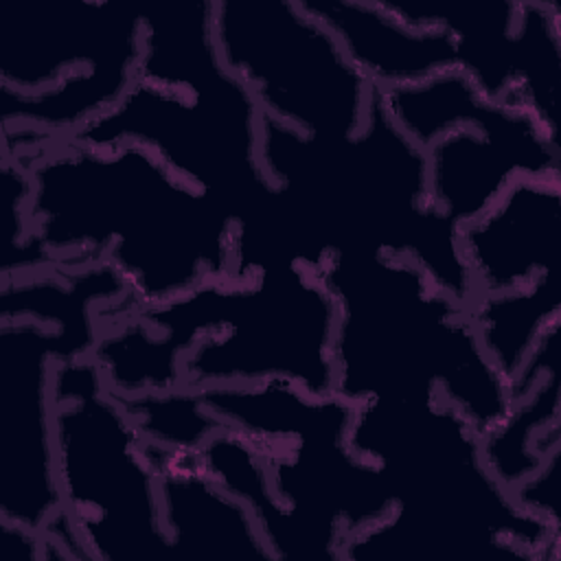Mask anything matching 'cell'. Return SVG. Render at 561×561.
<instances>
[{
    "mask_svg": "<svg viewBox=\"0 0 561 561\" xmlns=\"http://www.w3.org/2000/svg\"><path fill=\"white\" fill-rule=\"evenodd\" d=\"M121 399L145 438L164 449L199 451L206 438L221 425L204 408L199 390L188 386Z\"/></svg>",
    "mask_w": 561,
    "mask_h": 561,
    "instance_id": "d6986e66",
    "label": "cell"
},
{
    "mask_svg": "<svg viewBox=\"0 0 561 561\" xmlns=\"http://www.w3.org/2000/svg\"><path fill=\"white\" fill-rule=\"evenodd\" d=\"M213 28L263 118L329 140L366 125L377 90L302 0H215Z\"/></svg>",
    "mask_w": 561,
    "mask_h": 561,
    "instance_id": "9c48e42d",
    "label": "cell"
},
{
    "mask_svg": "<svg viewBox=\"0 0 561 561\" xmlns=\"http://www.w3.org/2000/svg\"><path fill=\"white\" fill-rule=\"evenodd\" d=\"M0 535L7 559H37L46 561V543L42 533L0 517Z\"/></svg>",
    "mask_w": 561,
    "mask_h": 561,
    "instance_id": "44dd1931",
    "label": "cell"
},
{
    "mask_svg": "<svg viewBox=\"0 0 561 561\" xmlns=\"http://www.w3.org/2000/svg\"><path fill=\"white\" fill-rule=\"evenodd\" d=\"M335 35L375 90L425 81L458 68L454 39L440 28L412 26L381 0H302Z\"/></svg>",
    "mask_w": 561,
    "mask_h": 561,
    "instance_id": "9a60e30c",
    "label": "cell"
},
{
    "mask_svg": "<svg viewBox=\"0 0 561 561\" xmlns=\"http://www.w3.org/2000/svg\"><path fill=\"white\" fill-rule=\"evenodd\" d=\"M337 309L309 265L226 276L219 324L182 359V386H252L283 379L311 394L335 392Z\"/></svg>",
    "mask_w": 561,
    "mask_h": 561,
    "instance_id": "30bf717a",
    "label": "cell"
},
{
    "mask_svg": "<svg viewBox=\"0 0 561 561\" xmlns=\"http://www.w3.org/2000/svg\"><path fill=\"white\" fill-rule=\"evenodd\" d=\"M85 357L57 329L0 320V517L42 535L70 524L55 469V368Z\"/></svg>",
    "mask_w": 561,
    "mask_h": 561,
    "instance_id": "8fae6325",
    "label": "cell"
},
{
    "mask_svg": "<svg viewBox=\"0 0 561 561\" xmlns=\"http://www.w3.org/2000/svg\"><path fill=\"white\" fill-rule=\"evenodd\" d=\"M511 493L526 513L541 519L552 535L561 537V447L533 476L513 486Z\"/></svg>",
    "mask_w": 561,
    "mask_h": 561,
    "instance_id": "ffe728a7",
    "label": "cell"
},
{
    "mask_svg": "<svg viewBox=\"0 0 561 561\" xmlns=\"http://www.w3.org/2000/svg\"><path fill=\"white\" fill-rule=\"evenodd\" d=\"M561 324H554L511 379V408L482 434V454L495 478L513 489L561 447Z\"/></svg>",
    "mask_w": 561,
    "mask_h": 561,
    "instance_id": "2e32d148",
    "label": "cell"
},
{
    "mask_svg": "<svg viewBox=\"0 0 561 561\" xmlns=\"http://www.w3.org/2000/svg\"><path fill=\"white\" fill-rule=\"evenodd\" d=\"M53 401L57 486L88 561L171 557L151 443L92 357L57 364Z\"/></svg>",
    "mask_w": 561,
    "mask_h": 561,
    "instance_id": "52a82bcc",
    "label": "cell"
},
{
    "mask_svg": "<svg viewBox=\"0 0 561 561\" xmlns=\"http://www.w3.org/2000/svg\"><path fill=\"white\" fill-rule=\"evenodd\" d=\"M142 9L114 0H18L0 15L2 151L66 140L136 83Z\"/></svg>",
    "mask_w": 561,
    "mask_h": 561,
    "instance_id": "8992f818",
    "label": "cell"
},
{
    "mask_svg": "<svg viewBox=\"0 0 561 561\" xmlns=\"http://www.w3.org/2000/svg\"><path fill=\"white\" fill-rule=\"evenodd\" d=\"M261 162L329 254L346 248L397 254L460 302L471 300L458 228L427 197L425 151L386 116L377 96L366 125L342 140L263 118Z\"/></svg>",
    "mask_w": 561,
    "mask_h": 561,
    "instance_id": "277c9868",
    "label": "cell"
},
{
    "mask_svg": "<svg viewBox=\"0 0 561 561\" xmlns=\"http://www.w3.org/2000/svg\"><path fill=\"white\" fill-rule=\"evenodd\" d=\"M473 296L526 287L561 270V175H522L458 228ZM471 296V298H473Z\"/></svg>",
    "mask_w": 561,
    "mask_h": 561,
    "instance_id": "4fadbf2b",
    "label": "cell"
},
{
    "mask_svg": "<svg viewBox=\"0 0 561 561\" xmlns=\"http://www.w3.org/2000/svg\"><path fill=\"white\" fill-rule=\"evenodd\" d=\"M199 397L221 423L199 458L250 511L274 561H342L344 541L392 511L383 471L348 443L355 403L344 397L283 379Z\"/></svg>",
    "mask_w": 561,
    "mask_h": 561,
    "instance_id": "7a4b0ae2",
    "label": "cell"
},
{
    "mask_svg": "<svg viewBox=\"0 0 561 561\" xmlns=\"http://www.w3.org/2000/svg\"><path fill=\"white\" fill-rule=\"evenodd\" d=\"M320 274L337 309L335 394L355 405L440 397L480 434L502 423L511 383L484 351L467 302L381 250H335Z\"/></svg>",
    "mask_w": 561,
    "mask_h": 561,
    "instance_id": "3957f363",
    "label": "cell"
},
{
    "mask_svg": "<svg viewBox=\"0 0 561 561\" xmlns=\"http://www.w3.org/2000/svg\"><path fill=\"white\" fill-rule=\"evenodd\" d=\"M151 449L171 557L274 561L250 511L206 471L199 451Z\"/></svg>",
    "mask_w": 561,
    "mask_h": 561,
    "instance_id": "5bb4252c",
    "label": "cell"
},
{
    "mask_svg": "<svg viewBox=\"0 0 561 561\" xmlns=\"http://www.w3.org/2000/svg\"><path fill=\"white\" fill-rule=\"evenodd\" d=\"M348 443L383 471L394 511L449 546L473 559H561V537L515 502L482 434L440 397L357 403Z\"/></svg>",
    "mask_w": 561,
    "mask_h": 561,
    "instance_id": "5b68a950",
    "label": "cell"
},
{
    "mask_svg": "<svg viewBox=\"0 0 561 561\" xmlns=\"http://www.w3.org/2000/svg\"><path fill=\"white\" fill-rule=\"evenodd\" d=\"M423 151L430 204L456 228L484 213L515 178L561 175V145L515 105L493 123L454 127Z\"/></svg>",
    "mask_w": 561,
    "mask_h": 561,
    "instance_id": "7c38bea8",
    "label": "cell"
},
{
    "mask_svg": "<svg viewBox=\"0 0 561 561\" xmlns=\"http://www.w3.org/2000/svg\"><path fill=\"white\" fill-rule=\"evenodd\" d=\"M18 158L31 178L33 245L53 267L112 265L129 307L158 305L232 274L228 208L147 149L66 138Z\"/></svg>",
    "mask_w": 561,
    "mask_h": 561,
    "instance_id": "6da1fadb",
    "label": "cell"
},
{
    "mask_svg": "<svg viewBox=\"0 0 561 561\" xmlns=\"http://www.w3.org/2000/svg\"><path fill=\"white\" fill-rule=\"evenodd\" d=\"M508 105L524 110L561 145V11L554 0H517L511 39Z\"/></svg>",
    "mask_w": 561,
    "mask_h": 561,
    "instance_id": "e0dca14e",
    "label": "cell"
},
{
    "mask_svg": "<svg viewBox=\"0 0 561 561\" xmlns=\"http://www.w3.org/2000/svg\"><path fill=\"white\" fill-rule=\"evenodd\" d=\"M469 316L484 351L511 383L541 337L561 324V270L513 291L476 294Z\"/></svg>",
    "mask_w": 561,
    "mask_h": 561,
    "instance_id": "ac0fdd59",
    "label": "cell"
},
{
    "mask_svg": "<svg viewBox=\"0 0 561 561\" xmlns=\"http://www.w3.org/2000/svg\"><path fill=\"white\" fill-rule=\"evenodd\" d=\"M263 114L224 66L178 88L138 81L72 140L138 145L228 208L232 221L272 193L261 162Z\"/></svg>",
    "mask_w": 561,
    "mask_h": 561,
    "instance_id": "ba28073f",
    "label": "cell"
}]
</instances>
